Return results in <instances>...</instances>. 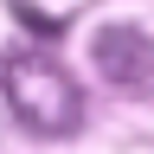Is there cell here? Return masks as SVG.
<instances>
[{"label":"cell","mask_w":154,"mask_h":154,"mask_svg":"<svg viewBox=\"0 0 154 154\" xmlns=\"http://www.w3.org/2000/svg\"><path fill=\"white\" fill-rule=\"evenodd\" d=\"M0 96L32 135H77L84 128V90L51 51L19 45L0 58Z\"/></svg>","instance_id":"6da1fadb"},{"label":"cell","mask_w":154,"mask_h":154,"mask_svg":"<svg viewBox=\"0 0 154 154\" xmlns=\"http://www.w3.org/2000/svg\"><path fill=\"white\" fill-rule=\"evenodd\" d=\"M90 64L109 90L122 96H154V38L141 26H103L90 38Z\"/></svg>","instance_id":"7a4b0ae2"}]
</instances>
